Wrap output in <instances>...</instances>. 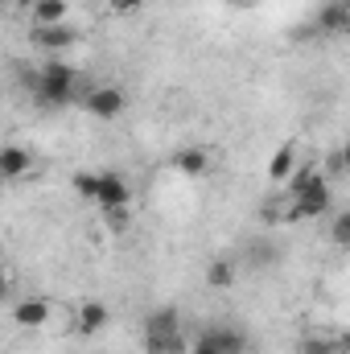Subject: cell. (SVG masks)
Returning <instances> with one entry per match:
<instances>
[{
	"instance_id": "obj_1",
	"label": "cell",
	"mask_w": 350,
	"mask_h": 354,
	"mask_svg": "<svg viewBox=\"0 0 350 354\" xmlns=\"http://www.w3.org/2000/svg\"><path fill=\"white\" fill-rule=\"evenodd\" d=\"M33 91H37V99L46 103V107H66L75 95H83V75L75 71V66H66V62H46L33 79Z\"/></svg>"
},
{
	"instance_id": "obj_2",
	"label": "cell",
	"mask_w": 350,
	"mask_h": 354,
	"mask_svg": "<svg viewBox=\"0 0 350 354\" xmlns=\"http://www.w3.org/2000/svg\"><path fill=\"white\" fill-rule=\"evenodd\" d=\"M145 354H185V334L177 309H157L145 322Z\"/></svg>"
},
{
	"instance_id": "obj_3",
	"label": "cell",
	"mask_w": 350,
	"mask_h": 354,
	"mask_svg": "<svg viewBox=\"0 0 350 354\" xmlns=\"http://www.w3.org/2000/svg\"><path fill=\"white\" fill-rule=\"evenodd\" d=\"M334 210V185L326 177H317L313 185H305L301 194L288 198V210H284V223H301V218H326Z\"/></svg>"
},
{
	"instance_id": "obj_4",
	"label": "cell",
	"mask_w": 350,
	"mask_h": 354,
	"mask_svg": "<svg viewBox=\"0 0 350 354\" xmlns=\"http://www.w3.org/2000/svg\"><path fill=\"white\" fill-rule=\"evenodd\" d=\"M79 103H83V111L95 115V120H120L124 107H128V95L120 87H111V83H91V87L79 95Z\"/></svg>"
},
{
	"instance_id": "obj_5",
	"label": "cell",
	"mask_w": 350,
	"mask_h": 354,
	"mask_svg": "<svg viewBox=\"0 0 350 354\" xmlns=\"http://www.w3.org/2000/svg\"><path fill=\"white\" fill-rule=\"evenodd\" d=\"M128 202H132L128 177L116 174V169L99 174V189H95V206H99V210H120V206H128Z\"/></svg>"
},
{
	"instance_id": "obj_6",
	"label": "cell",
	"mask_w": 350,
	"mask_h": 354,
	"mask_svg": "<svg viewBox=\"0 0 350 354\" xmlns=\"http://www.w3.org/2000/svg\"><path fill=\"white\" fill-rule=\"evenodd\" d=\"M50 317H54V305L46 297H21L12 305V326H21V330H42Z\"/></svg>"
},
{
	"instance_id": "obj_7",
	"label": "cell",
	"mask_w": 350,
	"mask_h": 354,
	"mask_svg": "<svg viewBox=\"0 0 350 354\" xmlns=\"http://www.w3.org/2000/svg\"><path fill=\"white\" fill-rule=\"evenodd\" d=\"M33 174V153L25 145H0V181H21Z\"/></svg>"
},
{
	"instance_id": "obj_8",
	"label": "cell",
	"mask_w": 350,
	"mask_h": 354,
	"mask_svg": "<svg viewBox=\"0 0 350 354\" xmlns=\"http://www.w3.org/2000/svg\"><path fill=\"white\" fill-rule=\"evenodd\" d=\"M79 41V33L62 21V25H33V46H42V50H66V46H75Z\"/></svg>"
},
{
	"instance_id": "obj_9",
	"label": "cell",
	"mask_w": 350,
	"mask_h": 354,
	"mask_svg": "<svg viewBox=\"0 0 350 354\" xmlns=\"http://www.w3.org/2000/svg\"><path fill=\"white\" fill-rule=\"evenodd\" d=\"M174 169L181 177H190V181H198V177H206V169H210V153L198 149V145H185L174 157Z\"/></svg>"
},
{
	"instance_id": "obj_10",
	"label": "cell",
	"mask_w": 350,
	"mask_h": 354,
	"mask_svg": "<svg viewBox=\"0 0 350 354\" xmlns=\"http://www.w3.org/2000/svg\"><path fill=\"white\" fill-rule=\"evenodd\" d=\"M202 334L214 342L219 354H248V334L235 330V326H210V330H202Z\"/></svg>"
},
{
	"instance_id": "obj_11",
	"label": "cell",
	"mask_w": 350,
	"mask_h": 354,
	"mask_svg": "<svg viewBox=\"0 0 350 354\" xmlns=\"http://www.w3.org/2000/svg\"><path fill=\"white\" fill-rule=\"evenodd\" d=\"M103 326H107V305H103V301H83V305L75 309V330H79L83 338L99 334Z\"/></svg>"
},
{
	"instance_id": "obj_12",
	"label": "cell",
	"mask_w": 350,
	"mask_h": 354,
	"mask_svg": "<svg viewBox=\"0 0 350 354\" xmlns=\"http://www.w3.org/2000/svg\"><path fill=\"white\" fill-rule=\"evenodd\" d=\"M317 29L322 33H347L350 29V0H330L317 12Z\"/></svg>"
},
{
	"instance_id": "obj_13",
	"label": "cell",
	"mask_w": 350,
	"mask_h": 354,
	"mask_svg": "<svg viewBox=\"0 0 350 354\" xmlns=\"http://www.w3.org/2000/svg\"><path fill=\"white\" fill-rule=\"evenodd\" d=\"M293 169H297V145H280L272 153V161H268V181L272 185H284L293 177Z\"/></svg>"
},
{
	"instance_id": "obj_14",
	"label": "cell",
	"mask_w": 350,
	"mask_h": 354,
	"mask_svg": "<svg viewBox=\"0 0 350 354\" xmlns=\"http://www.w3.org/2000/svg\"><path fill=\"white\" fill-rule=\"evenodd\" d=\"M66 12H71V4H66V0H37V4L29 8L33 25H62V21H66Z\"/></svg>"
},
{
	"instance_id": "obj_15",
	"label": "cell",
	"mask_w": 350,
	"mask_h": 354,
	"mask_svg": "<svg viewBox=\"0 0 350 354\" xmlns=\"http://www.w3.org/2000/svg\"><path fill=\"white\" fill-rule=\"evenodd\" d=\"M235 276H239V268L231 264V260H210V264H206V284H210V288H231Z\"/></svg>"
},
{
	"instance_id": "obj_16",
	"label": "cell",
	"mask_w": 350,
	"mask_h": 354,
	"mask_svg": "<svg viewBox=\"0 0 350 354\" xmlns=\"http://www.w3.org/2000/svg\"><path fill=\"white\" fill-rule=\"evenodd\" d=\"M347 346L338 342V338H322V334H309L305 342H301V354H342Z\"/></svg>"
},
{
	"instance_id": "obj_17",
	"label": "cell",
	"mask_w": 350,
	"mask_h": 354,
	"mask_svg": "<svg viewBox=\"0 0 350 354\" xmlns=\"http://www.w3.org/2000/svg\"><path fill=\"white\" fill-rule=\"evenodd\" d=\"M330 239H334V248H347V243H350V210H338V214H334Z\"/></svg>"
},
{
	"instance_id": "obj_18",
	"label": "cell",
	"mask_w": 350,
	"mask_h": 354,
	"mask_svg": "<svg viewBox=\"0 0 350 354\" xmlns=\"http://www.w3.org/2000/svg\"><path fill=\"white\" fill-rule=\"evenodd\" d=\"M95 189H99V174H87V169H83V174H75V194H79V198H87L91 206H95Z\"/></svg>"
},
{
	"instance_id": "obj_19",
	"label": "cell",
	"mask_w": 350,
	"mask_h": 354,
	"mask_svg": "<svg viewBox=\"0 0 350 354\" xmlns=\"http://www.w3.org/2000/svg\"><path fill=\"white\" fill-rule=\"evenodd\" d=\"M103 218H107V231H128V223H132L128 206H120V210H103Z\"/></svg>"
},
{
	"instance_id": "obj_20",
	"label": "cell",
	"mask_w": 350,
	"mask_h": 354,
	"mask_svg": "<svg viewBox=\"0 0 350 354\" xmlns=\"http://www.w3.org/2000/svg\"><path fill=\"white\" fill-rule=\"evenodd\" d=\"M140 8H145V0H107V12H116V17H132Z\"/></svg>"
},
{
	"instance_id": "obj_21",
	"label": "cell",
	"mask_w": 350,
	"mask_h": 354,
	"mask_svg": "<svg viewBox=\"0 0 350 354\" xmlns=\"http://www.w3.org/2000/svg\"><path fill=\"white\" fill-rule=\"evenodd\" d=\"M185 354H219V351H214V342H210L206 334H194L190 346H185Z\"/></svg>"
},
{
	"instance_id": "obj_22",
	"label": "cell",
	"mask_w": 350,
	"mask_h": 354,
	"mask_svg": "<svg viewBox=\"0 0 350 354\" xmlns=\"http://www.w3.org/2000/svg\"><path fill=\"white\" fill-rule=\"evenodd\" d=\"M248 260H252V264H272V260H276V252H272V248H260V252H256V256H248Z\"/></svg>"
},
{
	"instance_id": "obj_23",
	"label": "cell",
	"mask_w": 350,
	"mask_h": 354,
	"mask_svg": "<svg viewBox=\"0 0 350 354\" xmlns=\"http://www.w3.org/2000/svg\"><path fill=\"white\" fill-rule=\"evenodd\" d=\"M8 280H12V272L0 264V292H8Z\"/></svg>"
},
{
	"instance_id": "obj_24",
	"label": "cell",
	"mask_w": 350,
	"mask_h": 354,
	"mask_svg": "<svg viewBox=\"0 0 350 354\" xmlns=\"http://www.w3.org/2000/svg\"><path fill=\"white\" fill-rule=\"evenodd\" d=\"M227 4H239V8H243V4H256V0H227Z\"/></svg>"
},
{
	"instance_id": "obj_25",
	"label": "cell",
	"mask_w": 350,
	"mask_h": 354,
	"mask_svg": "<svg viewBox=\"0 0 350 354\" xmlns=\"http://www.w3.org/2000/svg\"><path fill=\"white\" fill-rule=\"evenodd\" d=\"M21 4H25V8H33V4H37V0H21Z\"/></svg>"
},
{
	"instance_id": "obj_26",
	"label": "cell",
	"mask_w": 350,
	"mask_h": 354,
	"mask_svg": "<svg viewBox=\"0 0 350 354\" xmlns=\"http://www.w3.org/2000/svg\"><path fill=\"white\" fill-rule=\"evenodd\" d=\"M4 4H8V0H0V12H4Z\"/></svg>"
},
{
	"instance_id": "obj_27",
	"label": "cell",
	"mask_w": 350,
	"mask_h": 354,
	"mask_svg": "<svg viewBox=\"0 0 350 354\" xmlns=\"http://www.w3.org/2000/svg\"><path fill=\"white\" fill-rule=\"evenodd\" d=\"M0 297H4V292H0Z\"/></svg>"
},
{
	"instance_id": "obj_28",
	"label": "cell",
	"mask_w": 350,
	"mask_h": 354,
	"mask_svg": "<svg viewBox=\"0 0 350 354\" xmlns=\"http://www.w3.org/2000/svg\"><path fill=\"white\" fill-rule=\"evenodd\" d=\"M342 354H347V351H342Z\"/></svg>"
}]
</instances>
